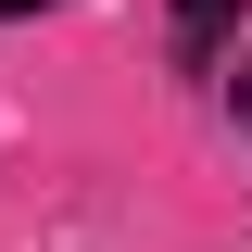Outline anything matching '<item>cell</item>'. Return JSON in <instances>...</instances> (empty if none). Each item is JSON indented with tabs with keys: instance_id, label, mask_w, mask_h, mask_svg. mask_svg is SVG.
Segmentation results:
<instances>
[{
	"instance_id": "6da1fadb",
	"label": "cell",
	"mask_w": 252,
	"mask_h": 252,
	"mask_svg": "<svg viewBox=\"0 0 252 252\" xmlns=\"http://www.w3.org/2000/svg\"><path fill=\"white\" fill-rule=\"evenodd\" d=\"M227 26H240V0H164V38H177V63H215Z\"/></svg>"
},
{
	"instance_id": "7a4b0ae2",
	"label": "cell",
	"mask_w": 252,
	"mask_h": 252,
	"mask_svg": "<svg viewBox=\"0 0 252 252\" xmlns=\"http://www.w3.org/2000/svg\"><path fill=\"white\" fill-rule=\"evenodd\" d=\"M227 101H240V126H252V51H240V76H227Z\"/></svg>"
},
{
	"instance_id": "3957f363",
	"label": "cell",
	"mask_w": 252,
	"mask_h": 252,
	"mask_svg": "<svg viewBox=\"0 0 252 252\" xmlns=\"http://www.w3.org/2000/svg\"><path fill=\"white\" fill-rule=\"evenodd\" d=\"M0 13H51V0H0Z\"/></svg>"
}]
</instances>
